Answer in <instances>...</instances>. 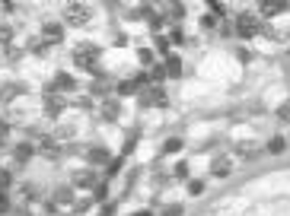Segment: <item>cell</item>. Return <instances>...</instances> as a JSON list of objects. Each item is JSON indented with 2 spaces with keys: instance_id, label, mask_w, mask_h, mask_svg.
I'll list each match as a JSON object with an SVG mask.
<instances>
[{
  "instance_id": "6da1fadb",
  "label": "cell",
  "mask_w": 290,
  "mask_h": 216,
  "mask_svg": "<svg viewBox=\"0 0 290 216\" xmlns=\"http://www.w3.org/2000/svg\"><path fill=\"white\" fill-rule=\"evenodd\" d=\"M99 57H102V48L93 45V42H83L77 51H73V64H77L80 70H86V73H93L99 67Z\"/></svg>"
},
{
  "instance_id": "7a4b0ae2",
  "label": "cell",
  "mask_w": 290,
  "mask_h": 216,
  "mask_svg": "<svg viewBox=\"0 0 290 216\" xmlns=\"http://www.w3.org/2000/svg\"><path fill=\"white\" fill-rule=\"evenodd\" d=\"M258 32H261V19L258 16L242 13V16L236 19V35H239V38H252V35H258Z\"/></svg>"
},
{
  "instance_id": "3957f363",
  "label": "cell",
  "mask_w": 290,
  "mask_h": 216,
  "mask_svg": "<svg viewBox=\"0 0 290 216\" xmlns=\"http://www.w3.org/2000/svg\"><path fill=\"white\" fill-rule=\"evenodd\" d=\"M64 19L70 26H86L90 23V10H86L83 3H67L64 6Z\"/></svg>"
},
{
  "instance_id": "277c9868",
  "label": "cell",
  "mask_w": 290,
  "mask_h": 216,
  "mask_svg": "<svg viewBox=\"0 0 290 216\" xmlns=\"http://www.w3.org/2000/svg\"><path fill=\"white\" fill-rule=\"evenodd\" d=\"M64 108H67L64 96H58V92H45V114H48V118H61Z\"/></svg>"
},
{
  "instance_id": "5b68a950",
  "label": "cell",
  "mask_w": 290,
  "mask_h": 216,
  "mask_svg": "<svg viewBox=\"0 0 290 216\" xmlns=\"http://www.w3.org/2000/svg\"><path fill=\"white\" fill-rule=\"evenodd\" d=\"M42 35H45V42H48V45L61 42V38H64V23H58V19H45Z\"/></svg>"
},
{
  "instance_id": "8992f818",
  "label": "cell",
  "mask_w": 290,
  "mask_h": 216,
  "mask_svg": "<svg viewBox=\"0 0 290 216\" xmlns=\"http://www.w3.org/2000/svg\"><path fill=\"white\" fill-rule=\"evenodd\" d=\"M99 178L93 168H80V172H73V188H96Z\"/></svg>"
},
{
  "instance_id": "52a82bcc",
  "label": "cell",
  "mask_w": 290,
  "mask_h": 216,
  "mask_svg": "<svg viewBox=\"0 0 290 216\" xmlns=\"http://www.w3.org/2000/svg\"><path fill=\"white\" fill-rule=\"evenodd\" d=\"M73 86H77V80H73L70 73H58V77H55V83H51L45 92H70Z\"/></svg>"
},
{
  "instance_id": "ba28073f",
  "label": "cell",
  "mask_w": 290,
  "mask_h": 216,
  "mask_svg": "<svg viewBox=\"0 0 290 216\" xmlns=\"http://www.w3.org/2000/svg\"><path fill=\"white\" fill-rule=\"evenodd\" d=\"M86 162H90V165H109V162H112V153L105 150V146H93V150L86 153Z\"/></svg>"
},
{
  "instance_id": "9c48e42d",
  "label": "cell",
  "mask_w": 290,
  "mask_h": 216,
  "mask_svg": "<svg viewBox=\"0 0 290 216\" xmlns=\"http://www.w3.org/2000/svg\"><path fill=\"white\" fill-rule=\"evenodd\" d=\"M140 105L144 108H150V105H166V92L160 89H147V92H140Z\"/></svg>"
},
{
  "instance_id": "30bf717a",
  "label": "cell",
  "mask_w": 290,
  "mask_h": 216,
  "mask_svg": "<svg viewBox=\"0 0 290 216\" xmlns=\"http://www.w3.org/2000/svg\"><path fill=\"white\" fill-rule=\"evenodd\" d=\"M102 118H105V121H118V118H121V99H118V96H115V99L109 96V99L102 102Z\"/></svg>"
},
{
  "instance_id": "8fae6325",
  "label": "cell",
  "mask_w": 290,
  "mask_h": 216,
  "mask_svg": "<svg viewBox=\"0 0 290 216\" xmlns=\"http://www.w3.org/2000/svg\"><path fill=\"white\" fill-rule=\"evenodd\" d=\"M211 172H214V178H226V175L233 172V162L226 159V156H220V159L211 162Z\"/></svg>"
},
{
  "instance_id": "7c38bea8",
  "label": "cell",
  "mask_w": 290,
  "mask_h": 216,
  "mask_svg": "<svg viewBox=\"0 0 290 216\" xmlns=\"http://www.w3.org/2000/svg\"><path fill=\"white\" fill-rule=\"evenodd\" d=\"M23 89H26L23 83H3V86H0V102H13Z\"/></svg>"
},
{
  "instance_id": "4fadbf2b",
  "label": "cell",
  "mask_w": 290,
  "mask_h": 216,
  "mask_svg": "<svg viewBox=\"0 0 290 216\" xmlns=\"http://www.w3.org/2000/svg\"><path fill=\"white\" fill-rule=\"evenodd\" d=\"M38 153H45L48 159H58V156H61V146H58L51 137H42V140H38Z\"/></svg>"
},
{
  "instance_id": "5bb4252c",
  "label": "cell",
  "mask_w": 290,
  "mask_h": 216,
  "mask_svg": "<svg viewBox=\"0 0 290 216\" xmlns=\"http://www.w3.org/2000/svg\"><path fill=\"white\" fill-rule=\"evenodd\" d=\"M35 150L38 146H32V143H16L13 146V156H16V162H29L32 156H35Z\"/></svg>"
},
{
  "instance_id": "9a60e30c",
  "label": "cell",
  "mask_w": 290,
  "mask_h": 216,
  "mask_svg": "<svg viewBox=\"0 0 290 216\" xmlns=\"http://www.w3.org/2000/svg\"><path fill=\"white\" fill-rule=\"evenodd\" d=\"M51 200H55L58 207H61V204H73V188H70V185H58V188H55V197H51Z\"/></svg>"
},
{
  "instance_id": "2e32d148",
  "label": "cell",
  "mask_w": 290,
  "mask_h": 216,
  "mask_svg": "<svg viewBox=\"0 0 290 216\" xmlns=\"http://www.w3.org/2000/svg\"><path fill=\"white\" fill-rule=\"evenodd\" d=\"M137 140H140V131H131L125 137V146H121V156H131L134 153V146H137Z\"/></svg>"
},
{
  "instance_id": "e0dca14e",
  "label": "cell",
  "mask_w": 290,
  "mask_h": 216,
  "mask_svg": "<svg viewBox=\"0 0 290 216\" xmlns=\"http://www.w3.org/2000/svg\"><path fill=\"white\" fill-rule=\"evenodd\" d=\"M166 77H182V60L175 57V54L166 57Z\"/></svg>"
},
{
  "instance_id": "ac0fdd59",
  "label": "cell",
  "mask_w": 290,
  "mask_h": 216,
  "mask_svg": "<svg viewBox=\"0 0 290 216\" xmlns=\"http://www.w3.org/2000/svg\"><path fill=\"white\" fill-rule=\"evenodd\" d=\"M284 150H287V140L284 137H271V140H268V153H271V156H281Z\"/></svg>"
},
{
  "instance_id": "d6986e66",
  "label": "cell",
  "mask_w": 290,
  "mask_h": 216,
  "mask_svg": "<svg viewBox=\"0 0 290 216\" xmlns=\"http://www.w3.org/2000/svg\"><path fill=\"white\" fill-rule=\"evenodd\" d=\"M109 77H96V83L90 86V96H102V92H109Z\"/></svg>"
},
{
  "instance_id": "ffe728a7",
  "label": "cell",
  "mask_w": 290,
  "mask_h": 216,
  "mask_svg": "<svg viewBox=\"0 0 290 216\" xmlns=\"http://www.w3.org/2000/svg\"><path fill=\"white\" fill-rule=\"evenodd\" d=\"M140 86L134 83V80H125V83H118V89H115V96H134Z\"/></svg>"
},
{
  "instance_id": "44dd1931",
  "label": "cell",
  "mask_w": 290,
  "mask_h": 216,
  "mask_svg": "<svg viewBox=\"0 0 290 216\" xmlns=\"http://www.w3.org/2000/svg\"><path fill=\"white\" fill-rule=\"evenodd\" d=\"M179 150H182V140H179V137H169V140L163 143V153H166V156H172V153H179Z\"/></svg>"
},
{
  "instance_id": "7402d4cb",
  "label": "cell",
  "mask_w": 290,
  "mask_h": 216,
  "mask_svg": "<svg viewBox=\"0 0 290 216\" xmlns=\"http://www.w3.org/2000/svg\"><path fill=\"white\" fill-rule=\"evenodd\" d=\"M284 10V3H261V16H278Z\"/></svg>"
},
{
  "instance_id": "603a6c76",
  "label": "cell",
  "mask_w": 290,
  "mask_h": 216,
  "mask_svg": "<svg viewBox=\"0 0 290 216\" xmlns=\"http://www.w3.org/2000/svg\"><path fill=\"white\" fill-rule=\"evenodd\" d=\"M109 197V185H105V181H99L96 188H93V200H105Z\"/></svg>"
},
{
  "instance_id": "cb8c5ba5",
  "label": "cell",
  "mask_w": 290,
  "mask_h": 216,
  "mask_svg": "<svg viewBox=\"0 0 290 216\" xmlns=\"http://www.w3.org/2000/svg\"><path fill=\"white\" fill-rule=\"evenodd\" d=\"M29 51H32V54H48V42H45V38H42V42H35V38H32V42H29Z\"/></svg>"
},
{
  "instance_id": "d4e9b609",
  "label": "cell",
  "mask_w": 290,
  "mask_h": 216,
  "mask_svg": "<svg viewBox=\"0 0 290 216\" xmlns=\"http://www.w3.org/2000/svg\"><path fill=\"white\" fill-rule=\"evenodd\" d=\"M121 162H125V159H121V156H118V159H112V162H109V165H105V175H109V178H115V175L121 172Z\"/></svg>"
},
{
  "instance_id": "484cf974",
  "label": "cell",
  "mask_w": 290,
  "mask_h": 216,
  "mask_svg": "<svg viewBox=\"0 0 290 216\" xmlns=\"http://www.w3.org/2000/svg\"><path fill=\"white\" fill-rule=\"evenodd\" d=\"M201 26H204V29H217V26H220V16L207 13V16H201Z\"/></svg>"
},
{
  "instance_id": "4316f807",
  "label": "cell",
  "mask_w": 290,
  "mask_h": 216,
  "mask_svg": "<svg viewBox=\"0 0 290 216\" xmlns=\"http://www.w3.org/2000/svg\"><path fill=\"white\" fill-rule=\"evenodd\" d=\"M10 38H13V26L10 23H0V42L10 45Z\"/></svg>"
},
{
  "instance_id": "83f0119b",
  "label": "cell",
  "mask_w": 290,
  "mask_h": 216,
  "mask_svg": "<svg viewBox=\"0 0 290 216\" xmlns=\"http://www.w3.org/2000/svg\"><path fill=\"white\" fill-rule=\"evenodd\" d=\"M13 210V204H10V197H6V191H0V216H6Z\"/></svg>"
},
{
  "instance_id": "f1b7e54d",
  "label": "cell",
  "mask_w": 290,
  "mask_h": 216,
  "mask_svg": "<svg viewBox=\"0 0 290 216\" xmlns=\"http://www.w3.org/2000/svg\"><path fill=\"white\" fill-rule=\"evenodd\" d=\"M182 210H185L182 204H169V207H163V213H160V216H182Z\"/></svg>"
},
{
  "instance_id": "f546056e",
  "label": "cell",
  "mask_w": 290,
  "mask_h": 216,
  "mask_svg": "<svg viewBox=\"0 0 290 216\" xmlns=\"http://www.w3.org/2000/svg\"><path fill=\"white\" fill-rule=\"evenodd\" d=\"M23 194H26V200H42V197H38V188H35V185H23Z\"/></svg>"
},
{
  "instance_id": "4dcf8cb0",
  "label": "cell",
  "mask_w": 290,
  "mask_h": 216,
  "mask_svg": "<svg viewBox=\"0 0 290 216\" xmlns=\"http://www.w3.org/2000/svg\"><path fill=\"white\" fill-rule=\"evenodd\" d=\"M10 185H13V175L6 172V168H0V191H6Z\"/></svg>"
},
{
  "instance_id": "1f68e13d",
  "label": "cell",
  "mask_w": 290,
  "mask_h": 216,
  "mask_svg": "<svg viewBox=\"0 0 290 216\" xmlns=\"http://www.w3.org/2000/svg\"><path fill=\"white\" fill-rule=\"evenodd\" d=\"M90 207H93V197H83V200H77V204H73V210H77V213H86Z\"/></svg>"
},
{
  "instance_id": "d6a6232c",
  "label": "cell",
  "mask_w": 290,
  "mask_h": 216,
  "mask_svg": "<svg viewBox=\"0 0 290 216\" xmlns=\"http://www.w3.org/2000/svg\"><path fill=\"white\" fill-rule=\"evenodd\" d=\"M201 191H204V181H198V178L188 181V194H201Z\"/></svg>"
},
{
  "instance_id": "836d02e7",
  "label": "cell",
  "mask_w": 290,
  "mask_h": 216,
  "mask_svg": "<svg viewBox=\"0 0 290 216\" xmlns=\"http://www.w3.org/2000/svg\"><path fill=\"white\" fill-rule=\"evenodd\" d=\"M153 45H157V51H160V54H166V57H169V38H157Z\"/></svg>"
},
{
  "instance_id": "e575fe53",
  "label": "cell",
  "mask_w": 290,
  "mask_h": 216,
  "mask_svg": "<svg viewBox=\"0 0 290 216\" xmlns=\"http://www.w3.org/2000/svg\"><path fill=\"white\" fill-rule=\"evenodd\" d=\"M115 213H118V207H115V204H109V200H105L102 210H99V216H115Z\"/></svg>"
},
{
  "instance_id": "d590c367",
  "label": "cell",
  "mask_w": 290,
  "mask_h": 216,
  "mask_svg": "<svg viewBox=\"0 0 290 216\" xmlns=\"http://www.w3.org/2000/svg\"><path fill=\"white\" fill-rule=\"evenodd\" d=\"M163 23H166V16H150V29H153V32L163 29Z\"/></svg>"
},
{
  "instance_id": "8d00e7d4",
  "label": "cell",
  "mask_w": 290,
  "mask_h": 216,
  "mask_svg": "<svg viewBox=\"0 0 290 216\" xmlns=\"http://www.w3.org/2000/svg\"><path fill=\"white\" fill-rule=\"evenodd\" d=\"M278 118H281V121H290V102H284V105L278 108Z\"/></svg>"
},
{
  "instance_id": "74e56055",
  "label": "cell",
  "mask_w": 290,
  "mask_h": 216,
  "mask_svg": "<svg viewBox=\"0 0 290 216\" xmlns=\"http://www.w3.org/2000/svg\"><path fill=\"white\" fill-rule=\"evenodd\" d=\"M19 57H23V51H19V48H10V45H6V60H19Z\"/></svg>"
},
{
  "instance_id": "f35d334b",
  "label": "cell",
  "mask_w": 290,
  "mask_h": 216,
  "mask_svg": "<svg viewBox=\"0 0 290 216\" xmlns=\"http://www.w3.org/2000/svg\"><path fill=\"white\" fill-rule=\"evenodd\" d=\"M150 80H166V70H163V64H160V67H153V70H150Z\"/></svg>"
},
{
  "instance_id": "ab89813d",
  "label": "cell",
  "mask_w": 290,
  "mask_h": 216,
  "mask_svg": "<svg viewBox=\"0 0 290 216\" xmlns=\"http://www.w3.org/2000/svg\"><path fill=\"white\" fill-rule=\"evenodd\" d=\"M137 57L144 60V64H150V60H153V51H150V48H140V51H137Z\"/></svg>"
},
{
  "instance_id": "60d3db41",
  "label": "cell",
  "mask_w": 290,
  "mask_h": 216,
  "mask_svg": "<svg viewBox=\"0 0 290 216\" xmlns=\"http://www.w3.org/2000/svg\"><path fill=\"white\" fill-rule=\"evenodd\" d=\"M175 175H179V178H188V162H179V165H175Z\"/></svg>"
},
{
  "instance_id": "b9f144b4",
  "label": "cell",
  "mask_w": 290,
  "mask_h": 216,
  "mask_svg": "<svg viewBox=\"0 0 290 216\" xmlns=\"http://www.w3.org/2000/svg\"><path fill=\"white\" fill-rule=\"evenodd\" d=\"M80 108H83V111H90V108H93V99L90 96H83V99H80V102H77Z\"/></svg>"
},
{
  "instance_id": "7bdbcfd3",
  "label": "cell",
  "mask_w": 290,
  "mask_h": 216,
  "mask_svg": "<svg viewBox=\"0 0 290 216\" xmlns=\"http://www.w3.org/2000/svg\"><path fill=\"white\" fill-rule=\"evenodd\" d=\"M131 216H153L150 210H137V213H131Z\"/></svg>"
},
{
  "instance_id": "ee69618b",
  "label": "cell",
  "mask_w": 290,
  "mask_h": 216,
  "mask_svg": "<svg viewBox=\"0 0 290 216\" xmlns=\"http://www.w3.org/2000/svg\"><path fill=\"white\" fill-rule=\"evenodd\" d=\"M287 146H290V140H287Z\"/></svg>"
}]
</instances>
